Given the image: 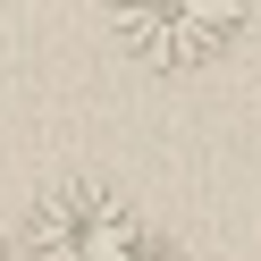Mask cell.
Returning <instances> with one entry per match:
<instances>
[{"mask_svg":"<svg viewBox=\"0 0 261 261\" xmlns=\"http://www.w3.org/2000/svg\"><path fill=\"white\" fill-rule=\"evenodd\" d=\"M244 17L253 9H236V0H169V9H118L110 34H118L126 59H143L160 76H186V68H211V59L236 51Z\"/></svg>","mask_w":261,"mask_h":261,"instance_id":"7a4b0ae2","label":"cell"},{"mask_svg":"<svg viewBox=\"0 0 261 261\" xmlns=\"http://www.w3.org/2000/svg\"><path fill=\"white\" fill-rule=\"evenodd\" d=\"M17 244L34 261H152V227L143 211L126 202L118 186L101 177H59L25 202V227Z\"/></svg>","mask_w":261,"mask_h":261,"instance_id":"6da1fadb","label":"cell"},{"mask_svg":"<svg viewBox=\"0 0 261 261\" xmlns=\"http://www.w3.org/2000/svg\"><path fill=\"white\" fill-rule=\"evenodd\" d=\"M0 261H34V253H25V244H17V236H0Z\"/></svg>","mask_w":261,"mask_h":261,"instance_id":"3957f363","label":"cell"}]
</instances>
